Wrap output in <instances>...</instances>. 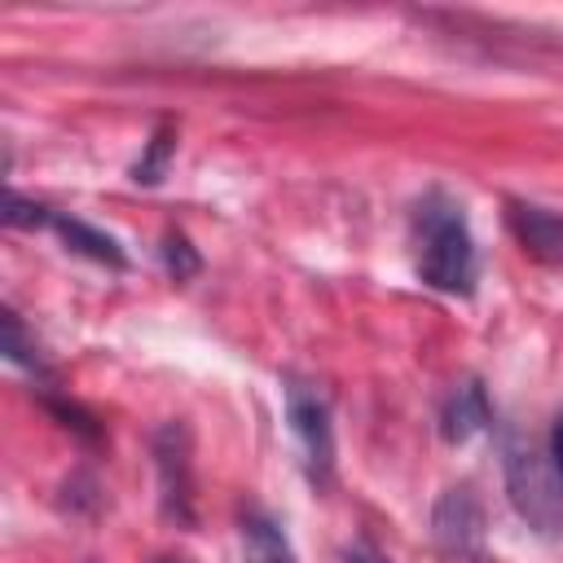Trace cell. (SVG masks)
Returning <instances> with one entry per match:
<instances>
[{
	"instance_id": "1",
	"label": "cell",
	"mask_w": 563,
	"mask_h": 563,
	"mask_svg": "<svg viewBox=\"0 0 563 563\" xmlns=\"http://www.w3.org/2000/svg\"><path fill=\"white\" fill-rule=\"evenodd\" d=\"M501 475H506V493L519 519L537 537H559L563 532V466L554 449L528 431H506Z\"/></svg>"
},
{
	"instance_id": "2",
	"label": "cell",
	"mask_w": 563,
	"mask_h": 563,
	"mask_svg": "<svg viewBox=\"0 0 563 563\" xmlns=\"http://www.w3.org/2000/svg\"><path fill=\"white\" fill-rule=\"evenodd\" d=\"M418 238H422V255H418L422 282L444 295H471L475 242L462 220V207H453L449 198H427L418 207Z\"/></svg>"
},
{
	"instance_id": "3",
	"label": "cell",
	"mask_w": 563,
	"mask_h": 563,
	"mask_svg": "<svg viewBox=\"0 0 563 563\" xmlns=\"http://www.w3.org/2000/svg\"><path fill=\"white\" fill-rule=\"evenodd\" d=\"M286 413H290V427L303 444V462H308V475L317 484L330 479V466H334V431H330V405L317 387L308 383H286Z\"/></svg>"
},
{
	"instance_id": "4",
	"label": "cell",
	"mask_w": 563,
	"mask_h": 563,
	"mask_svg": "<svg viewBox=\"0 0 563 563\" xmlns=\"http://www.w3.org/2000/svg\"><path fill=\"white\" fill-rule=\"evenodd\" d=\"M154 466L163 488V515L176 523H194V466H189V427L163 422L154 431Z\"/></svg>"
},
{
	"instance_id": "5",
	"label": "cell",
	"mask_w": 563,
	"mask_h": 563,
	"mask_svg": "<svg viewBox=\"0 0 563 563\" xmlns=\"http://www.w3.org/2000/svg\"><path fill=\"white\" fill-rule=\"evenodd\" d=\"M431 532H435L440 550H449L457 559H479L484 554V506L475 501V493L471 488H449L435 501Z\"/></svg>"
},
{
	"instance_id": "6",
	"label": "cell",
	"mask_w": 563,
	"mask_h": 563,
	"mask_svg": "<svg viewBox=\"0 0 563 563\" xmlns=\"http://www.w3.org/2000/svg\"><path fill=\"white\" fill-rule=\"evenodd\" d=\"M510 229L523 242V251H532L545 264H563V216L532 202H510Z\"/></svg>"
},
{
	"instance_id": "7",
	"label": "cell",
	"mask_w": 563,
	"mask_h": 563,
	"mask_svg": "<svg viewBox=\"0 0 563 563\" xmlns=\"http://www.w3.org/2000/svg\"><path fill=\"white\" fill-rule=\"evenodd\" d=\"M488 418H493V409H488L484 387H479V383H462V387L449 396L444 413H440V431H444V440L462 444V440H471L475 431H484Z\"/></svg>"
},
{
	"instance_id": "8",
	"label": "cell",
	"mask_w": 563,
	"mask_h": 563,
	"mask_svg": "<svg viewBox=\"0 0 563 563\" xmlns=\"http://www.w3.org/2000/svg\"><path fill=\"white\" fill-rule=\"evenodd\" d=\"M242 563H295V550L286 532L268 515H246L242 519Z\"/></svg>"
},
{
	"instance_id": "9",
	"label": "cell",
	"mask_w": 563,
	"mask_h": 563,
	"mask_svg": "<svg viewBox=\"0 0 563 563\" xmlns=\"http://www.w3.org/2000/svg\"><path fill=\"white\" fill-rule=\"evenodd\" d=\"M53 229L62 233V242H66L70 251H79V255H88V260H97V264H110V268H123V264H128L123 251H119V242H114L110 233H101V229H92V224H84V220H75V216H53Z\"/></svg>"
},
{
	"instance_id": "10",
	"label": "cell",
	"mask_w": 563,
	"mask_h": 563,
	"mask_svg": "<svg viewBox=\"0 0 563 563\" xmlns=\"http://www.w3.org/2000/svg\"><path fill=\"white\" fill-rule=\"evenodd\" d=\"M4 317V356L13 361V365H26V369H44V361H40V347H35V339L26 334V325H22V317L13 312V308H4L0 312Z\"/></svg>"
},
{
	"instance_id": "11",
	"label": "cell",
	"mask_w": 563,
	"mask_h": 563,
	"mask_svg": "<svg viewBox=\"0 0 563 563\" xmlns=\"http://www.w3.org/2000/svg\"><path fill=\"white\" fill-rule=\"evenodd\" d=\"M172 150H176V141H172V128L163 123V128L150 136V145H145V158L132 167V180H141V185H154V180H163Z\"/></svg>"
},
{
	"instance_id": "12",
	"label": "cell",
	"mask_w": 563,
	"mask_h": 563,
	"mask_svg": "<svg viewBox=\"0 0 563 563\" xmlns=\"http://www.w3.org/2000/svg\"><path fill=\"white\" fill-rule=\"evenodd\" d=\"M163 264H167V273H172L176 282H189V277L202 268V260H198V251L189 246L185 233H167V238H163Z\"/></svg>"
},
{
	"instance_id": "13",
	"label": "cell",
	"mask_w": 563,
	"mask_h": 563,
	"mask_svg": "<svg viewBox=\"0 0 563 563\" xmlns=\"http://www.w3.org/2000/svg\"><path fill=\"white\" fill-rule=\"evenodd\" d=\"M4 224L9 229H40V224H53V211L22 198V194H9L4 198Z\"/></svg>"
},
{
	"instance_id": "14",
	"label": "cell",
	"mask_w": 563,
	"mask_h": 563,
	"mask_svg": "<svg viewBox=\"0 0 563 563\" xmlns=\"http://www.w3.org/2000/svg\"><path fill=\"white\" fill-rule=\"evenodd\" d=\"M550 449H554V457H559V466H563V409H559V418H554V435H550Z\"/></svg>"
},
{
	"instance_id": "15",
	"label": "cell",
	"mask_w": 563,
	"mask_h": 563,
	"mask_svg": "<svg viewBox=\"0 0 563 563\" xmlns=\"http://www.w3.org/2000/svg\"><path fill=\"white\" fill-rule=\"evenodd\" d=\"M347 563H387V559H378L369 550H347Z\"/></svg>"
},
{
	"instance_id": "16",
	"label": "cell",
	"mask_w": 563,
	"mask_h": 563,
	"mask_svg": "<svg viewBox=\"0 0 563 563\" xmlns=\"http://www.w3.org/2000/svg\"><path fill=\"white\" fill-rule=\"evenodd\" d=\"M163 563H176V559H163Z\"/></svg>"
}]
</instances>
